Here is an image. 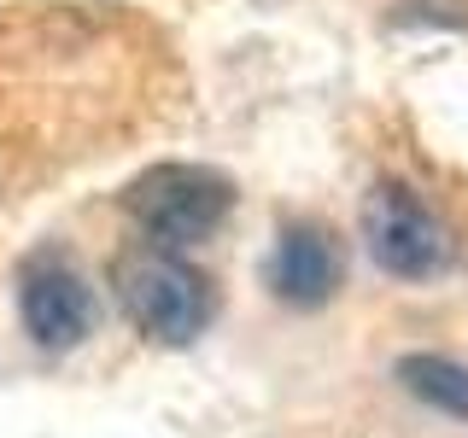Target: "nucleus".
<instances>
[{"mask_svg":"<svg viewBox=\"0 0 468 438\" xmlns=\"http://www.w3.org/2000/svg\"><path fill=\"white\" fill-rule=\"evenodd\" d=\"M123 211L158 252H182L229 223L234 182L211 164H153L123 187Z\"/></svg>","mask_w":468,"mask_h":438,"instance_id":"f257e3e1","label":"nucleus"},{"mask_svg":"<svg viewBox=\"0 0 468 438\" xmlns=\"http://www.w3.org/2000/svg\"><path fill=\"white\" fill-rule=\"evenodd\" d=\"M112 275H117V298H123V310L135 316V328L146 339L194 345L205 333V321H211V287H205V275H194L182 257L141 245V252L117 257Z\"/></svg>","mask_w":468,"mask_h":438,"instance_id":"f03ea898","label":"nucleus"},{"mask_svg":"<svg viewBox=\"0 0 468 438\" xmlns=\"http://www.w3.org/2000/svg\"><path fill=\"white\" fill-rule=\"evenodd\" d=\"M363 245L387 275L399 281H433V275L451 269L457 245H451V228L428 211V199L404 182H375L363 193Z\"/></svg>","mask_w":468,"mask_h":438,"instance_id":"7ed1b4c3","label":"nucleus"},{"mask_svg":"<svg viewBox=\"0 0 468 438\" xmlns=\"http://www.w3.org/2000/svg\"><path fill=\"white\" fill-rule=\"evenodd\" d=\"M18 316L41 350H77L100 321V298L65 252H36L18 269Z\"/></svg>","mask_w":468,"mask_h":438,"instance_id":"20e7f679","label":"nucleus"},{"mask_svg":"<svg viewBox=\"0 0 468 438\" xmlns=\"http://www.w3.org/2000/svg\"><path fill=\"white\" fill-rule=\"evenodd\" d=\"M346 275L340 240H334L322 223H287L275 234V252H270V292L292 310H316V304L334 298Z\"/></svg>","mask_w":468,"mask_h":438,"instance_id":"39448f33","label":"nucleus"},{"mask_svg":"<svg viewBox=\"0 0 468 438\" xmlns=\"http://www.w3.org/2000/svg\"><path fill=\"white\" fill-rule=\"evenodd\" d=\"M399 380H404L410 398L468 421V362L433 357V350H410V357H399Z\"/></svg>","mask_w":468,"mask_h":438,"instance_id":"423d86ee","label":"nucleus"}]
</instances>
